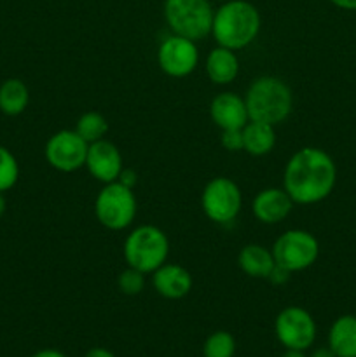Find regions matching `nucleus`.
<instances>
[{"label": "nucleus", "mask_w": 356, "mask_h": 357, "mask_svg": "<svg viewBox=\"0 0 356 357\" xmlns=\"http://www.w3.org/2000/svg\"><path fill=\"white\" fill-rule=\"evenodd\" d=\"M138 204L133 188L124 187L119 181L105 183L94 201L96 220L108 230H124L135 222Z\"/></svg>", "instance_id": "6"}, {"label": "nucleus", "mask_w": 356, "mask_h": 357, "mask_svg": "<svg viewBox=\"0 0 356 357\" xmlns=\"http://www.w3.org/2000/svg\"><path fill=\"white\" fill-rule=\"evenodd\" d=\"M262 17L257 7L248 0H229L220 3L213 14L212 33L216 45L239 51L258 37Z\"/></svg>", "instance_id": "2"}, {"label": "nucleus", "mask_w": 356, "mask_h": 357, "mask_svg": "<svg viewBox=\"0 0 356 357\" xmlns=\"http://www.w3.org/2000/svg\"><path fill=\"white\" fill-rule=\"evenodd\" d=\"M163 13L171 33L194 42L212 33V0H164Z\"/></svg>", "instance_id": "5"}, {"label": "nucleus", "mask_w": 356, "mask_h": 357, "mask_svg": "<svg viewBox=\"0 0 356 357\" xmlns=\"http://www.w3.org/2000/svg\"><path fill=\"white\" fill-rule=\"evenodd\" d=\"M145 275L143 272L136 271V268L128 267L126 271H122L117 278V286L124 295L135 296L140 295L145 288Z\"/></svg>", "instance_id": "24"}, {"label": "nucleus", "mask_w": 356, "mask_h": 357, "mask_svg": "<svg viewBox=\"0 0 356 357\" xmlns=\"http://www.w3.org/2000/svg\"><path fill=\"white\" fill-rule=\"evenodd\" d=\"M271 251L276 265L295 274L316 264L320 257V243L307 230L292 229L274 241Z\"/></svg>", "instance_id": "7"}, {"label": "nucleus", "mask_w": 356, "mask_h": 357, "mask_svg": "<svg viewBox=\"0 0 356 357\" xmlns=\"http://www.w3.org/2000/svg\"><path fill=\"white\" fill-rule=\"evenodd\" d=\"M119 183H122L124 187L128 188H133L135 190L136 183H138V174H136L135 169H129V167H122L121 174H119L117 178Z\"/></svg>", "instance_id": "27"}, {"label": "nucleus", "mask_w": 356, "mask_h": 357, "mask_svg": "<svg viewBox=\"0 0 356 357\" xmlns=\"http://www.w3.org/2000/svg\"><path fill=\"white\" fill-rule=\"evenodd\" d=\"M293 204L295 202L290 199L285 188L269 187L255 195L253 202H251V211L260 223L276 225V223H281L292 213Z\"/></svg>", "instance_id": "13"}, {"label": "nucleus", "mask_w": 356, "mask_h": 357, "mask_svg": "<svg viewBox=\"0 0 356 357\" xmlns=\"http://www.w3.org/2000/svg\"><path fill=\"white\" fill-rule=\"evenodd\" d=\"M239 73V59L236 51L216 45L206 58V75L216 86H227L234 82Z\"/></svg>", "instance_id": "16"}, {"label": "nucleus", "mask_w": 356, "mask_h": 357, "mask_svg": "<svg viewBox=\"0 0 356 357\" xmlns=\"http://www.w3.org/2000/svg\"><path fill=\"white\" fill-rule=\"evenodd\" d=\"M316 321L302 307H286L274 321V333L279 344L293 351H307L316 340Z\"/></svg>", "instance_id": "9"}, {"label": "nucleus", "mask_w": 356, "mask_h": 357, "mask_svg": "<svg viewBox=\"0 0 356 357\" xmlns=\"http://www.w3.org/2000/svg\"><path fill=\"white\" fill-rule=\"evenodd\" d=\"M237 265L241 271L253 279H267L274 268L276 261L272 251L264 248L262 244H246L239 251Z\"/></svg>", "instance_id": "18"}, {"label": "nucleus", "mask_w": 356, "mask_h": 357, "mask_svg": "<svg viewBox=\"0 0 356 357\" xmlns=\"http://www.w3.org/2000/svg\"><path fill=\"white\" fill-rule=\"evenodd\" d=\"M152 284L163 298L180 300L191 293L194 281L191 272L181 265L164 264L152 272Z\"/></svg>", "instance_id": "15"}, {"label": "nucleus", "mask_w": 356, "mask_h": 357, "mask_svg": "<svg viewBox=\"0 0 356 357\" xmlns=\"http://www.w3.org/2000/svg\"><path fill=\"white\" fill-rule=\"evenodd\" d=\"M84 357H115V354L105 347H93L86 352Z\"/></svg>", "instance_id": "28"}, {"label": "nucleus", "mask_w": 356, "mask_h": 357, "mask_svg": "<svg viewBox=\"0 0 356 357\" xmlns=\"http://www.w3.org/2000/svg\"><path fill=\"white\" fill-rule=\"evenodd\" d=\"M122 253L128 267L136 268L143 274H152L161 265L166 264L170 241L159 227L140 225L128 234Z\"/></svg>", "instance_id": "4"}, {"label": "nucleus", "mask_w": 356, "mask_h": 357, "mask_svg": "<svg viewBox=\"0 0 356 357\" xmlns=\"http://www.w3.org/2000/svg\"><path fill=\"white\" fill-rule=\"evenodd\" d=\"M75 131L86 143L100 142L108 132V122L100 112H86L77 119Z\"/></svg>", "instance_id": "21"}, {"label": "nucleus", "mask_w": 356, "mask_h": 357, "mask_svg": "<svg viewBox=\"0 0 356 357\" xmlns=\"http://www.w3.org/2000/svg\"><path fill=\"white\" fill-rule=\"evenodd\" d=\"M31 357H66L63 352L56 351V349H42V351L35 352Z\"/></svg>", "instance_id": "30"}, {"label": "nucleus", "mask_w": 356, "mask_h": 357, "mask_svg": "<svg viewBox=\"0 0 356 357\" xmlns=\"http://www.w3.org/2000/svg\"><path fill=\"white\" fill-rule=\"evenodd\" d=\"M290 275H292V272H288L286 268L279 267V265H274L272 272L269 274L267 281H271L274 286H281V284H286V282L290 281Z\"/></svg>", "instance_id": "26"}, {"label": "nucleus", "mask_w": 356, "mask_h": 357, "mask_svg": "<svg viewBox=\"0 0 356 357\" xmlns=\"http://www.w3.org/2000/svg\"><path fill=\"white\" fill-rule=\"evenodd\" d=\"M30 103V91L20 79H7L0 84V112L16 117L27 110Z\"/></svg>", "instance_id": "20"}, {"label": "nucleus", "mask_w": 356, "mask_h": 357, "mask_svg": "<svg viewBox=\"0 0 356 357\" xmlns=\"http://www.w3.org/2000/svg\"><path fill=\"white\" fill-rule=\"evenodd\" d=\"M309 357H337L334 354V352H332V349L328 347H320V349H316V351H313V354H311Z\"/></svg>", "instance_id": "31"}, {"label": "nucleus", "mask_w": 356, "mask_h": 357, "mask_svg": "<svg viewBox=\"0 0 356 357\" xmlns=\"http://www.w3.org/2000/svg\"><path fill=\"white\" fill-rule=\"evenodd\" d=\"M209 115L216 128H220L222 131L223 129H243L250 121L244 98L229 93V91L213 98L212 105H209Z\"/></svg>", "instance_id": "14"}, {"label": "nucleus", "mask_w": 356, "mask_h": 357, "mask_svg": "<svg viewBox=\"0 0 356 357\" xmlns=\"http://www.w3.org/2000/svg\"><path fill=\"white\" fill-rule=\"evenodd\" d=\"M7 209V202H6V197H3V194H0V218L3 216V213H6Z\"/></svg>", "instance_id": "33"}, {"label": "nucleus", "mask_w": 356, "mask_h": 357, "mask_svg": "<svg viewBox=\"0 0 356 357\" xmlns=\"http://www.w3.org/2000/svg\"><path fill=\"white\" fill-rule=\"evenodd\" d=\"M335 7L344 10H356V0H330Z\"/></svg>", "instance_id": "29"}, {"label": "nucleus", "mask_w": 356, "mask_h": 357, "mask_svg": "<svg viewBox=\"0 0 356 357\" xmlns=\"http://www.w3.org/2000/svg\"><path fill=\"white\" fill-rule=\"evenodd\" d=\"M89 174L96 178L101 183H112L117 181L119 174L122 171V155L121 150L108 139L89 143L86 155V164Z\"/></svg>", "instance_id": "12"}, {"label": "nucleus", "mask_w": 356, "mask_h": 357, "mask_svg": "<svg viewBox=\"0 0 356 357\" xmlns=\"http://www.w3.org/2000/svg\"><path fill=\"white\" fill-rule=\"evenodd\" d=\"M250 121L278 126L290 117L293 108V94L288 84L272 75L255 79L244 94Z\"/></svg>", "instance_id": "3"}, {"label": "nucleus", "mask_w": 356, "mask_h": 357, "mask_svg": "<svg viewBox=\"0 0 356 357\" xmlns=\"http://www.w3.org/2000/svg\"><path fill=\"white\" fill-rule=\"evenodd\" d=\"M337 183V166L325 150L304 146L297 150L283 171V188L295 204L325 201Z\"/></svg>", "instance_id": "1"}, {"label": "nucleus", "mask_w": 356, "mask_h": 357, "mask_svg": "<svg viewBox=\"0 0 356 357\" xmlns=\"http://www.w3.org/2000/svg\"><path fill=\"white\" fill-rule=\"evenodd\" d=\"M89 143L84 142L75 129H63L47 139L44 149L45 160L59 173H73L86 164Z\"/></svg>", "instance_id": "10"}, {"label": "nucleus", "mask_w": 356, "mask_h": 357, "mask_svg": "<svg viewBox=\"0 0 356 357\" xmlns=\"http://www.w3.org/2000/svg\"><path fill=\"white\" fill-rule=\"evenodd\" d=\"M20 178V164L9 149L0 145V194L10 190Z\"/></svg>", "instance_id": "23"}, {"label": "nucleus", "mask_w": 356, "mask_h": 357, "mask_svg": "<svg viewBox=\"0 0 356 357\" xmlns=\"http://www.w3.org/2000/svg\"><path fill=\"white\" fill-rule=\"evenodd\" d=\"M328 347L337 357H356V316L346 314L332 323Z\"/></svg>", "instance_id": "17"}, {"label": "nucleus", "mask_w": 356, "mask_h": 357, "mask_svg": "<svg viewBox=\"0 0 356 357\" xmlns=\"http://www.w3.org/2000/svg\"><path fill=\"white\" fill-rule=\"evenodd\" d=\"M157 63L166 75L184 79L191 75L199 63L198 45L191 38L180 35H168L157 49Z\"/></svg>", "instance_id": "11"}, {"label": "nucleus", "mask_w": 356, "mask_h": 357, "mask_svg": "<svg viewBox=\"0 0 356 357\" xmlns=\"http://www.w3.org/2000/svg\"><path fill=\"white\" fill-rule=\"evenodd\" d=\"M201 208L213 223L227 225L234 222L243 208V195L236 181L227 176L209 180L202 188Z\"/></svg>", "instance_id": "8"}, {"label": "nucleus", "mask_w": 356, "mask_h": 357, "mask_svg": "<svg viewBox=\"0 0 356 357\" xmlns=\"http://www.w3.org/2000/svg\"><path fill=\"white\" fill-rule=\"evenodd\" d=\"M304 352L306 351H293V349H286V352L281 357H307Z\"/></svg>", "instance_id": "32"}, {"label": "nucleus", "mask_w": 356, "mask_h": 357, "mask_svg": "<svg viewBox=\"0 0 356 357\" xmlns=\"http://www.w3.org/2000/svg\"><path fill=\"white\" fill-rule=\"evenodd\" d=\"M236 354V338L229 331H215L206 338L202 345V357H234Z\"/></svg>", "instance_id": "22"}, {"label": "nucleus", "mask_w": 356, "mask_h": 357, "mask_svg": "<svg viewBox=\"0 0 356 357\" xmlns=\"http://www.w3.org/2000/svg\"><path fill=\"white\" fill-rule=\"evenodd\" d=\"M220 143L229 152H241L244 149L243 129H223L220 136Z\"/></svg>", "instance_id": "25"}, {"label": "nucleus", "mask_w": 356, "mask_h": 357, "mask_svg": "<svg viewBox=\"0 0 356 357\" xmlns=\"http://www.w3.org/2000/svg\"><path fill=\"white\" fill-rule=\"evenodd\" d=\"M276 126L265 124V122L248 121L243 128V143L244 152L253 157L267 155L276 146Z\"/></svg>", "instance_id": "19"}, {"label": "nucleus", "mask_w": 356, "mask_h": 357, "mask_svg": "<svg viewBox=\"0 0 356 357\" xmlns=\"http://www.w3.org/2000/svg\"><path fill=\"white\" fill-rule=\"evenodd\" d=\"M215 2H220V3H223V2H229V0H215Z\"/></svg>", "instance_id": "34"}]
</instances>
